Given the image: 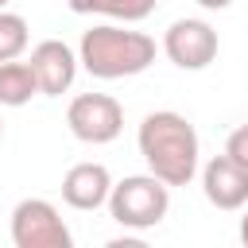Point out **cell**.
I'll return each mask as SVG.
<instances>
[{"instance_id": "9", "label": "cell", "mask_w": 248, "mask_h": 248, "mask_svg": "<svg viewBox=\"0 0 248 248\" xmlns=\"http://www.w3.org/2000/svg\"><path fill=\"white\" fill-rule=\"evenodd\" d=\"M108 194H112V174L105 163H74L62 174V202L70 209L93 213V209L108 205Z\"/></svg>"}, {"instance_id": "4", "label": "cell", "mask_w": 248, "mask_h": 248, "mask_svg": "<svg viewBox=\"0 0 248 248\" xmlns=\"http://www.w3.org/2000/svg\"><path fill=\"white\" fill-rule=\"evenodd\" d=\"M66 124H70L74 140L101 147L124 132V108L108 93H78L66 108Z\"/></svg>"}, {"instance_id": "2", "label": "cell", "mask_w": 248, "mask_h": 248, "mask_svg": "<svg viewBox=\"0 0 248 248\" xmlns=\"http://www.w3.org/2000/svg\"><path fill=\"white\" fill-rule=\"evenodd\" d=\"M78 58L89 78H101V81L136 78L155 62V39L147 31H136V27L112 19V23H97L81 35Z\"/></svg>"}, {"instance_id": "6", "label": "cell", "mask_w": 248, "mask_h": 248, "mask_svg": "<svg viewBox=\"0 0 248 248\" xmlns=\"http://www.w3.org/2000/svg\"><path fill=\"white\" fill-rule=\"evenodd\" d=\"M217 31L205 23V19H174L167 31H163V54L178 66V70H205L213 58H217Z\"/></svg>"}, {"instance_id": "8", "label": "cell", "mask_w": 248, "mask_h": 248, "mask_svg": "<svg viewBox=\"0 0 248 248\" xmlns=\"http://www.w3.org/2000/svg\"><path fill=\"white\" fill-rule=\"evenodd\" d=\"M202 194L209 205H217L225 213L244 209L248 205V167H240L229 155H213L202 167Z\"/></svg>"}, {"instance_id": "13", "label": "cell", "mask_w": 248, "mask_h": 248, "mask_svg": "<svg viewBox=\"0 0 248 248\" xmlns=\"http://www.w3.org/2000/svg\"><path fill=\"white\" fill-rule=\"evenodd\" d=\"M225 155L236 159L240 167H248V124H240V128L229 132V140H225Z\"/></svg>"}, {"instance_id": "1", "label": "cell", "mask_w": 248, "mask_h": 248, "mask_svg": "<svg viewBox=\"0 0 248 248\" xmlns=\"http://www.w3.org/2000/svg\"><path fill=\"white\" fill-rule=\"evenodd\" d=\"M136 147L147 163V170L155 178H163L167 186H186L194 182L198 167H202V143H198V132L194 124L174 112V108H159V112H147L140 120V132H136Z\"/></svg>"}, {"instance_id": "15", "label": "cell", "mask_w": 248, "mask_h": 248, "mask_svg": "<svg viewBox=\"0 0 248 248\" xmlns=\"http://www.w3.org/2000/svg\"><path fill=\"white\" fill-rule=\"evenodd\" d=\"M240 240L248 244V209H244V217H240Z\"/></svg>"}, {"instance_id": "16", "label": "cell", "mask_w": 248, "mask_h": 248, "mask_svg": "<svg viewBox=\"0 0 248 248\" xmlns=\"http://www.w3.org/2000/svg\"><path fill=\"white\" fill-rule=\"evenodd\" d=\"M0 140H4V120H0Z\"/></svg>"}, {"instance_id": "14", "label": "cell", "mask_w": 248, "mask_h": 248, "mask_svg": "<svg viewBox=\"0 0 248 248\" xmlns=\"http://www.w3.org/2000/svg\"><path fill=\"white\" fill-rule=\"evenodd\" d=\"M194 4H202L205 12H225V8H232V0H194Z\"/></svg>"}, {"instance_id": "12", "label": "cell", "mask_w": 248, "mask_h": 248, "mask_svg": "<svg viewBox=\"0 0 248 248\" xmlns=\"http://www.w3.org/2000/svg\"><path fill=\"white\" fill-rule=\"evenodd\" d=\"M31 43V31H27V19L19 12H8L0 8V62H12L27 50Z\"/></svg>"}, {"instance_id": "10", "label": "cell", "mask_w": 248, "mask_h": 248, "mask_svg": "<svg viewBox=\"0 0 248 248\" xmlns=\"http://www.w3.org/2000/svg\"><path fill=\"white\" fill-rule=\"evenodd\" d=\"M31 97H39V78L31 62H0V105L4 108H23Z\"/></svg>"}, {"instance_id": "7", "label": "cell", "mask_w": 248, "mask_h": 248, "mask_svg": "<svg viewBox=\"0 0 248 248\" xmlns=\"http://www.w3.org/2000/svg\"><path fill=\"white\" fill-rule=\"evenodd\" d=\"M27 62H31V70H35V78H39V93H43V97H62V93H70V85H74V78H78V70H81L78 50L66 46L62 39H43V43H35Z\"/></svg>"}, {"instance_id": "11", "label": "cell", "mask_w": 248, "mask_h": 248, "mask_svg": "<svg viewBox=\"0 0 248 248\" xmlns=\"http://www.w3.org/2000/svg\"><path fill=\"white\" fill-rule=\"evenodd\" d=\"M66 4L78 16H105L116 23H140L155 12L159 0H66Z\"/></svg>"}, {"instance_id": "5", "label": "cell", "mask_w": 248, "mask_h": 248, "mask_svg": "<svg viewBox=\"0 0 248 248\" xmlns=\"http://www.w3.org/2000/svg\"><path fill=\"white\" fill-rule=\"evenodd\" d=\"M12 244L16 248H70L74 236L62 213L46 198H23L12 209Z\"/></svg>"}, {"instance_id": "17", "label": "cell", "mask_w": 248, "mask_h": 248, "mask_svg": "<svg viewBox=\"0 0 248 248\" xmlns=\"http://www.w3.org/2000/svg\"><path fill=\"white\" fill-rule=\"evenodd\" d=\"M8 4H12V0H0V8H8Z\"/></svg>"}, {"instance_id": "3", "label": "cell", "mask_w": 248, "mask_h": 248, "mask_svg": "<svg viewBox=\"0 0 248 248\" xmlns=\"http://www.w3.org/2000/svg\"><path fill=\"white\" fill-rule=\"evenodd\" d=\"M170 209V186L163 178H155L151 170L147 174H128L120 182H112V194H108V217L120 225V229H136V232H147L155 229Z\"/></svg>"}]
</instances>
